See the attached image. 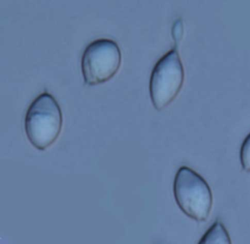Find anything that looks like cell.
I'll use <instances>...</instances> for the list:
<instances>
[{
	"mask_svg": "<svg viewBox=\"0 0 250 244\" xmlns=\"http://www.w3.org/2000/svg\"><path fill=\"white\" fill-rule=\"evenodd\" d=\"M121 63V49L115 40H94L82 56V71L86 83L96 85L109 80L118 71Z\"/></svg>",
	"mask_w": 250,
	"mask_h": 244,
	"instance_id": "4",
	"label": "cell"
},
{
	"mask_svg": "<svg viewBox=\"0 0 250 244\" xmlns=\"http://www.w3.org/2000/svg\"><path fill=\"white\" fill-rule=\"evenodd\" d=\"M185 78L178 51L170 49L154 66L149 81V92L154 107L163 109L178 95Z\"/></svg>",
	"mask_w": 250,
	"mask_h": 244,
	"instance_id": "3",
	"label": "cell"
},
{
	"mask_svg": "<svg viewBox=\"0 0 250 244\" xmlns=\"http://www.w3.org/2000/svg\"><path fill=\"white\" fill-rule=\"evenodd\" d=\"M240 161L242 168L247 172H250V133L241 146Z\"/></svg>",
	"mask_w": 250,
	"mask_h": 244,
	"instance_id": "6",
	"label": "cell"
},
{
	"mask_svg": "<svg viewBox=\"0 0 250 244\" xmlns=\"http://www.w3.org/2000/svg\"><path fill=\"white\" fill-rule=\"evenodd\" d=\"M62 123V112L58 100L44 92L29 105L24 128L31 143L38 149L45 150L58 139Z\"/></svg>",
	"mask_w": 250,
	"mask_h": 244,
	"instance_id": "1",
	"label": "cell"
},
{
	"mask_svg": "<svg viewBox=\"0 0 250 244\" xmlns=\"http://www.w3.org/2000/svg\"><path fill=\"white\" fill-rule=\"evenodd\" d=\"M183 32V24L181 20H178L174 22L173 28H172V35L175 41H178L182 37Z\"/></svg>",
	"mask_w": 250,
	"mask_h": 244,
	"instance_id": "7",
	"label": "cell"
},
{
	"mask_svg": "<svg viewBox=\"0 0 250 244\" xmlns=\"http://www.w3.org/2000/svg\"><path fill=\"white\" fill-rule=\"evenodd\" d=\"M198 244H232L228 230L222 222L217 221L202 236Z\"/></svg>",
	"mask_w": 250,
	"mask_h": 244,
	"instance_id": "5",
	"label": "cell"
},
{
	"mask_svg": "<svg viewBox=\"0 0 250 244\" xmlns=\"http://www.w3.org/2000/svg\"><path fill=\"white\" fill-rule=\"evenodd\" d=\"M174 196L185 215L197 222H205L212 211L213 196L210 187L200 174L183 166L176 174Z\"/></svg>",
	"mask_w": 250,
	"mask_h": 244,
	"instance_id": "2",
	"label": "cell"
}]
</instances>
